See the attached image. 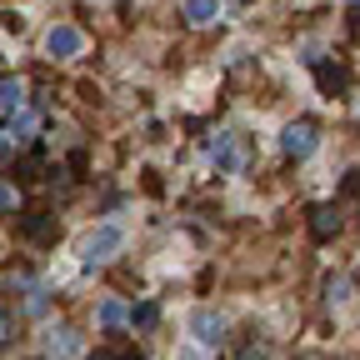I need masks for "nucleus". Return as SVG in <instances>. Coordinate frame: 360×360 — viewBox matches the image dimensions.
I'll use <instances>...</instances> for the list:
<instances>
[{
  "label": "nucleus",
  "instance_id": "obj_1",
  "mask_svg": "<svg viewBox=\"0 0 360 360\" xmlns=\"http://www.w3.org/2000/svg\"><path fill=\"white\" fill-rule=\"evenodd\" d=\"M125 225L120 220H101L96 231H85V240H80V260L85 265H110L120 250H125Z\"/></svg>",
  "mask_w": 360,
  "mask_h": 360
},
{
  "label": "nucleus",
  "instance_id": "obj_2",
  "mask_svg": "<svg viewBox=\"0 0 360 360\" xmlns=\"http://www.w3.org/2000/svg\"><path fill=\"white\" fill-rule=\"evenodd\" d=\"M45 56H51V60H80L85 56V30L70 25V20L51 25V30H45Z\"/></svg>",
  "mask_w": 360,
  "mask_h": 360
},
{
  "label": "nucleus",
  "instance_id": "obj_3",
  "mask_svg": "<svg viewBox=\"0 0 360 360\" xmlns=\"http://www.w3.org/2000/svg\"><path fill=\"white\" fill-rule=\"evenodd\" d=\"M281 150H285L290 160L315 155V150H321V125H315V120H290V125L281 130Z\"/></svg>",
  "mask_w": 360,
  "mask_h": 360
},
{
  "label": "nucleus",
  "instance_id": "obj_4",
  "mask_svg": "<svg viewBox=\"0 0 360 360\" xmlns=\"http://www.w3.org/2000/svg\"><path fill=\"white\" fill-rule=\"evenodd\" d=\"M186 330H191L200 345H220V340H225V315L210 310V305H195L191 321H186Z\"/></svg>",
  "mask_w": 360,
  "mask_h": 360
},
{
  "label": "nucleus",
  "instance_id": "obj_5",
  "mask_svg": "<svg viewBox=\"0 0 360 360\" xmlns=\"http://www.w3.org/2000/svg\"><path fill=\"white\" fill-rule=\"evenodd\" d=\"M80 350H85V340L70 326H51V330H45V355H51V360H80Z\"/></svg>",
  "mask_w": 360,
  "mask_h": 360
},
{
  "label": "nucleus",
  "instance_id": "obj_6",
  "mask_svg": "<svg viewBox=\"0 0 360 360\" xmlns=\"http://www.w3.org/2000/svg\"><path fill=\"white\" fill-rule=\"evenodd\" d=\"M205 155H210V165H215L220 175H236V170H240V146H236V135H231V130H220L215 141H210Z\"/></svg>",
  "mask_w": 360,
  "mask_h": 360
},
{
  "label": "nucleus",
  "instance_id": "obj_7",
  "mask_svg": "<svg viewBox=\"0 0 360 360\" xmlns=\"http://www.w3.org/2000/svg\"><path fill=\"white\" fill-rule=\"evenodd\" d=\"M180 15H186L191 25H210V20H220V0H186Z\"/></svg>",
  "mask_w": 360,
  "mask_h": 360
},
{
  "label": "nucleus",
  "instance_id": "obj_8",
  "mask_svg": "<svg viewBox=\"0 0 360 360\" xmlns=\"http://www.w3.org/2000/svg\"><path fill=\"white\" fill-rule=\"evenodd\" d=\"M310 231L321 236V240L335 236V231H340V210H335V205H315V210H310Z\"/></svg>",
  "mask_w": 360,
  "mask_h": 360
},
{
  "label": "nucleus",
  "instance_id": "obj_9",
  "mask_svg": "<svg viewBox=\"0 0 360 360\" xmlns=\"http://www.w3.org/2000/svg\"><path fill=\"white\" fill-rule=\"evenodd\" d=\"M125 321H130V310H125L115 295H105V300L96 305V326H105V330H110V326H125Z\"/></svg>",
  "mask_w": 360,
  "mask_h": 360
},
{
  "label": "nucleus",
  "instance_id": "obj_10",
  "mask_svg": "<svg viewBox=\"0 0 360 360\" xmlns=\"http://www.w3.org/2000/svg\"><path fill=\"white\" fill-rule=\"evenodd\" d=\"M0 110L6 115L25 110V80H0Z\"/></svg>",
  "mask_w": 360,
  "mask_h": 360
},
{
  "label": "nucleus",
  "instance_id": "obj_11",
  "mask_svg": "<svg viewBox=\"0 0 360 360\" xmlns=\"http://www.w3.org/2000/svg\"><path fill=\"white\" fill-rule=\"evenodd\" d=\"M6 135H11V141H30V135H35V110H15L6 120Z\"/></svg>",
  "mask_w": 360,
  "mask_h": 360
},
{
  "label": "nucleus",
  "instance_id": "obj_12",
  "mask_svg": "<svg viewBox=\"0 0 360 360\" xmlns=\"http://www.w3.org/2000/svg\"><path fill=\"white\" fill-rule=\"evenodd\" d=\"M130 321H135V326H155V321H160V305H155V300H146L141 310H130Z\"/></svg>",
  "mask_w": 360,
  "mask_h": 360
},
{
  "label": "nucleus",
  "instance_id": "obj_13",
  "mask_svg": "<svg viewBox=\"0 0 360 360\" xmlns=\"http://www.w3.org/2000/svg\"><path fill=\"white\" fill-rule=\"evenodd\" d=\"M20 231H25L30 240H40L45 231H51V220H45V215H25V220H20Z\"/></svg>",
  "mask_w": 360,
  "mask_h": 360
},
{
  "label": "nucleus",
  "instance_id": "obj_14",
  "mask_svg": "<svg viewBox=\"0 0 360 360\" xmlns=\"http://www.w3.org/2000/svg\"><path fill=\"white\" fill-rule=\"evenodd\" d=\"M236 360H270V355H265V345H255V340H245V345L236 350Z\"/></svg>",
  "mask_w": 360,
  "mask_h": 360
},
{
  "label": "nucleus",
  "instance_id": "obj_15",
  "mask_svg": "<svg viewBox=\"0 0 360 360\" xmlns=\"http://www.w3.org/2000/svg\"><path fill=\"white\" fill-rule=\"evenodd\" d=\"M345 295H350V281H345V276H335V281H330V300H335V305H340V300H345Z\"/></svg>",
  "mask_w": 360,
  "mask_h": 360
},
{
  "label": "nucleus",
  "instance_id": "obj_16",
  "mask_svg": "<svg viewBox=\"0 0 360 360\" xmlns=\"http://www.w3.org/2000/svg\"><path fill=\"white\" fill-rule=\"evenodd\" d=\"M15 210V186H0V215Z\"/></svg>",
  "mask_w": 360,
  "mask_h": 360
},
{
  "label": "nucleus",
  "instance_id": "obj_17",
  "mask_svg": "<svg viewBox=\"0 0 360 360\" xmlns=\"http://www.w3.org/2000/svg\"><path fill=\"white\" fill-rule=\"evenodd\" d=\"M6 335H11V315L0 310V345H6Z\"/></svg>",
  "mask_w": 360,
  "mask_h": 360
},
{
  "label": "nucleus",
  "instance_id": "obj_18",
  "mask_svg": "<svg viewBox=\"0 0 360 360\" xmlns=\"http://www.w3.org/2000/svg\"><path fill=\"white\" fill-rule=\"evenodd\" d=\"M11 146H15V141H11V135H6V130H0V160H6V155H11Z\"/></svg>",
  "mask_w": 360,
  "mask_h": 360
},
{
  "label": "nucleus",
  "instance_id": "obj_19",
  "mask_svg": "<svg viewBox=\"0 0 360 360\" xmlns=\"http://www.w3.org/2000/svg\"><path fill=\"white\" fill-rule=\"evenodd\" d=\"M120 360H146V355H120Z\"/></svg>",
  "mask_w": 360,
  "mask_h": 360
},
{
  "label": "nucleus",
  "instance_id": "obj_20",
  "mask_svg": "<svg viewBox=\"0 0 360 360\" xmlns=\"http://www.w3.org/2000/svg\"><path fill=\"white\" fill-rule=\"evenodd\" d=\"M305 360H315V355H305Z\"/></svg>",
  "mask_w": 360,
  "mask_h": 360
}]
</instances>
